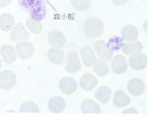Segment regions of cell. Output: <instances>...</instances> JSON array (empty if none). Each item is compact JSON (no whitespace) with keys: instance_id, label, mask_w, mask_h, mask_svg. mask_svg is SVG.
Listing matches in <instances>:
<instances>
[{"instance_id":"31","label":"cell","mask_w":160,"mask_h":122,"mask_svg":"<svg viewBox=\"0 0 160 122\" xmlns=\"http://www.w3.org/2000/svg\"><path fill=\"white\" fill-rule=\"evenodd\" d=\"M147 25H148V22H147V21H145V22H144V30H145V32H147Z\"/></svg>"},{"instance_id":"7","label":"cell","mask_w":160,"mask_h":122,"mask_svg":"<svg viewBox=\"0 0 160 122\" xmlns=\"http://www.w3.org/2000/svg\"><path fill=\"white\" fill-rule=\"evenodd\" d=\"M10 37L11 40L13 41H26L29 37V32H27L22 23H18L16 25H14L11 30Z\"/></svg>"},{"instance_id":"23","label":"cell","mask_w":160,"mask_h":122,"mask_svg":"<svg viewBox=\"0 0 160 122\" xmlns=\"http://www.w3.org/2000/svg\"><path fill=\"white\" fill-rule=\"evenodd\" d=\"M93 70L98 76L104 77L108 74V65L102 60H95L93 64Z\"/></svg>"},{"instance_id":"3","label":"cell","mask_w":160,"mask_h":122,"mask_svg":"<svg viewBox=\"0 0 160 122\" xmlns=\"http://www.w3.org/2000/svg\"><path fill=\"white\" fill-rule=\"evenodd\" d=\"M18 78L11 70H3L0 72V88L3 90H10L15 86Z\"/></svg>"},{"instance_id":"25","label":"cell","mask_w":160,"mask_h":122,"mask_svg":"<svg viewBox=\"0 0 160 122\" xmlns=\"http://www.w3.org/2000/svg\"><path fill=\"white\" fill-rule=\"evenodd\" d=\"M20 112L22 114H27V112H39V108L37 106V104L35 102H32V100H27V102H24L22 105H21L20 108Z\"/></svg>"},{"instance_id":"13","label":"cell","mask_w":160,"mask_h":122,"mask_svg":"<svg viewBox=\"0 0 160 122\" xmlns=\"http://www.w3.org/2000/svg\"><path fill=\"white\" fill-rule=\"evenodd\" d=\"M0 53H1L2 58L7 64H12L16 61V56H18L16 50L10 44H4L0 50Z\"/></svg>"},{"instance_id":"11","label":"cell","mask_w":160,"mask_h":122,"mask_svg":"<svg viewBox=\"0 0 160 122\" xmlns=\"http://www.w3.org/2000/svg\"><path fill=\"white\" fill-rule=\"evenodd\" d=\"M58 85H60V90L65 94H72L77 90V82L74 78H70V77H64L63 79H61Z\"/></svg>"},{"instance_id":"26","label":"cell","mask_w":160,"mask_h":122,"mask_svg":"<svg viewBox=\"0 0 160 122\" xmlns=\"http://www.w3.org/2000/svg\"><path fill=\"white\" fill-rule=\"evenodd\" d=\"M92 0H72V4L76 10L86 11L90 8Z\"/></svg>"},{"instance_id":"6","label":"cell","mask_w":160,"mask_h":122,"mask_svg":"<svg viewBox=\"0 0 160 122\" xmlns=\"http://www.w3.org/2000/svg\"><path fill=\"white\" fill-rule=\"evenodd\" d=\"M15 50H16V54L20 56L21 58H23V60L30 58L34 55L35 52L34 46L28 41H21L20 43L16 44Z\"/></svg>"},{"instance_id":"9","label":"cell","mask_w":160,"mask_h":122,"mask_svg":"<svg viewBox=\"0 0 160 122\" xmlns=\"http://www.w3.org/2000/svg\"><path fill=\"white\" fill-rule=\"evenodd\" d=\"M81 68V63L76 52H69L67 55V64H66V71L70 74H76Z\"/></svg>"},{"instance_id":"30","label":"cell","mask_w":160,"mask_h":122,"mask_svg":"<svg viewBox=\"0 0 160 122\" xmlns=\"http://www.w3.org/2000/svg\"><path fill=\"white\" fill-rule=\"evenodd\" d=\"M11 0H0V8H4V7L9 6Z\"/></svg>"},{"instance_id":"21","label":"cell","mask_w":160,"mask_h":122,"mask_svg":"<svg viewBox=\"0 0 160 122\" xmlns=\"http://www.w3.org/2000/svg\"><path fill=\"white\" fill-rule=\"evenodd\" d=\"M14 27V17L9 13L0 15V29L2 32H10Z\"/></svg>"},{"instance_id":"20","label":"cell","mask_w":160,"mask_h":122,"mask_svg":"<svg viewBox=\"0 0 160 122\" xmlns=\"http://www.w3.org/2000/svg\"><path fill=\"white\" fill-rule=\"evenodd\" d=\"M95 98L102 104H107L112 97V90L108 86H101L95 91Z\"/></svg>"},{"instance_id":"17","label":"cell","mask_w":160,"mask_h":122,"mask_svg":"<svg viewBox=\"0 0 160 122\" xmlns=\"http://www.w3.org/2000/svg\"><path fill=\"white\" fill-rule=\"evenodd\" d=\"M48 57L50 62H52L55 65H61L65 62V54L62 49L50 48L48 51Z\"/></svg>"},{"instance_id":"5","label":"cell","mask_w":160,"mask_h":122,"mask_svg":"<svg viewBox=\"0 0 160 122\" xmlns=\"http://www.w3.org/2000/svg\"><path fill=\"white\" fill-rule=\"evenodd\" d=\"M48 41L49 44L51 46V48L56 49H62L65 46V43H66V39H65V36L63 35V32L56 29L49 32Z\"/></svg>"},{"instance_id":"28","label":"cell","mask_w":160,"mask_h":122,"mask_svg":"<svg viewBox=\"0 0 160 122\" xmlns=\"http://www.w3.org/2000/svg\"><path fill=\"white\" fill-rule=\"evenodd\" d=\"M112 3L115 6H118V7H121V6H124V4L128 2V0H112Z\"/></svg>"},{"instance_id":"24","label":"cell","mask_w":160,"mask_h":122,"mask_svg":"<svg viewBox=\"0 0 160 122\" xmlns=\"http://www.w3.org/2000/svg\"><path fill=\"white\" fill-rule=\"evenodd\" d=\"M107 46L108 49H109L110 51H118L120 49H122V46H123V39L121 38V37H112V38H110L109 40H108V43Z\"/></svg>"},{"instance_id":"12","label":"cell","mask_w":160,"mask_h":122,"mask_svg":"<svg viewBox=\"0 0 160 122\" xmlns=\"http://www.w3.org/2000/svg\"><path fill=\"white\" fill-rule=\"evenodd\" d=\"M66 107L65 100L60 96H53L49 100L48 108L52 114H61Z\"/></svg>"},{"instance_id":"14","label":"cell","mask_w":160,"mask_h":122,"mask_svg":"<svg viewBox=\"0 0 160 122\" xmlns=\"http://www.w3.org/2000/svg\"><path fill=\"white\" fill-rule=\"evenodd\" d=\"M98 85V79L92 74H84L80 78V86L84 91H91Z\"/></svg>"},{"instance_id":"15","label":"cell","mask_w":160,"mask_h":122,"mask_svg":"<svg viewBox=\"0 0 160 122\" xmlns=\"http://www.w3.org/2000/svg\"><path fill=\"white\" fill-rule=\"evenodd\" d=\"M81 112L82 114H101V107L95 100H86L81 104Z\"/></svg>"},{"instance_id":"19","label":"cell","mask_w":160,"mask_h":122,"mask_svg":"<svg viewBox=\"0 0 160 122\" xmlns=\"http://www.w3.org/2000/svg\"><path fill=\"white\" fill-rule=\"evenodd\" d=\"M114 100V105L116 107H118V108H122V107L128 106L131 103V98L122 90L116 91V93L114 94V100Z\"/></svg>"},{"instance_id":"4","label":"cell","mask_w":160,"mask_h":122,"mask_svg":"<svg viewBox=\"0 0 160 122\" xmlns=\"http://www.w3.org/2000/svg\"><path fill=\"white\" fill-rule=\"evenodd\" d=\"M94 51L98 55L100 60L104 62H110L112 60V51L108 49L107 44L105 43L104 40H98L94 43Z\"/></svg>"},{"instance_id":"16","label":"cell","mask_w":160,"mask_h":122,"mask_svg":"<svg viewBox=\"0 0 160 122\" xmlns=\"http://www.w3.org/2000/svg\"><path fill=\"white\" fill-rule=\"evenodd\" d=\"M122 37L121 38L123 40L128 41V42H133L136 41L138 37V28L133 25H126L123 28H122V32H121Z\"/></svg>"},{"instance_id":"32","label":"cell","mask_w":160,"mask_h":122,"mask_svg":"<svg viewBox=\"0 0 160 122\" xmlns=\"http://www.w3.org/2000/svg\"><path fill=\"white\" fill-rule=\"evenodd\" d=\"M0 68H1V60H0Z\"/></svg>"},{"instance_id":"10","label":"cell","mask_w":160,"mask_h":122,"mask_svg":"<svg viewBox=\"0 0 160 122\" xmlns=\"http://www.w3.org/2000/svg\"><path fill=\"white\" fill-rule=\"evenodd\" d=\"M128 91L130 92V94L133 96L142 95L145 91L144 82L138 78L131 79V80L128 82Z\"/></svg>"},{"instance_id":"22","label":"cell","mask_w":160,"mask_h":122,"mask_svg":"<svg viewBox=\"0 0 160 122\" xmlns=\"http://www.w3.org/2000/svg\"><path fill=\"white\" fill-rule=\"evenodd\" d=\"M143 50V44L140 41H133L124 43L122 46V52L127 55H132L134 53H138Z\"/></svg>"},{"instance_id":"18","label":"cell","mask_w":160,"mask_h":122,"mask_svg":"<svg viewBox=\"0 0 160 122\" xmlns=\"http://www.w3.org/2000/svg\"><path fill=\"white\" fill-rule=\"evenodd\" d=\"M80 54H81L83 64L86 65L87 67L93 66L96 58H95V53H94L92 48H90V46H84V48H82L81 51H80Z\"/></svg>"},{"instance_id":"29","label":"cell","mask_w":160,"mask_h":122,"mask_svg":"<svg viewBox=\"0 0 160 122\" xmlns=\"http://www.w3.org/2000/svg\"><path fill=\"white\" fill-rule=\"evenodd\" d=\"M123 114H134V115H138V111L135 108H128L123 111Z\"/></svg>"},{"instance_id":"2","label":"cell","mask_w":160,"mask_h":122,"mask_svg":"<svg viewBox=\"0 0 160 122\" xmlns=\"http://www.w3.org/2000/svg\"><path fill=\"white\" fill-rule=\"evenodd\" d=\"M129 64L130 67L135 71L144 70L147 67V55L144 53H134L129 58Z\"/></svg>"},{"instance_id":"1","label":"cell","mask_w":160,"mask_h":122,"mask_svg":"<svg viewBox=\"0 0 160 122\" xmlns=\"http://www.w3.org/2000/svg\"><path fill=\"white\" fill-rule=\"evenodd\" d=\"M83 32L90 38H98L104 32V23L98 17H90L84 22Z\"/></svg>"},{"instance_id":"8","label":"cell","mask_w":160,"mask_h":122,"mask_svg":"<svg viewBox=\"0 0 160 122\" xmlns=\"http://www.w3.org/2000/svg\"><path fill=\"white\" fill-rule=\"evenodd\" d=\"M112 69L116 75H122L128 69V62L123 55H116L112 61Z\"/></svg>"},{"instance_id":"27","label":"cell","mask_w":160,"mask_h":122,"mask_svg":"<svg viewBox=\"0 0 160 122\" xmlns=\"http://www.w3.org/2000/svg\"><path fill=\"white\" fill-rule=\"evenodd\" d=\"M26 26L32 32L36 35L41 34L42 32V24L40 22H37L35 20H27L26 21Z\"/></svg>"}]
</instances>
